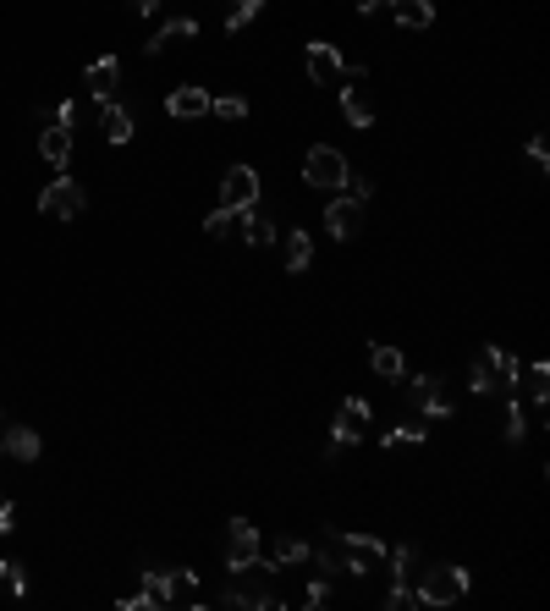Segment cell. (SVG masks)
Wrapping results in <instances>:
<instances>
[{"mask_svg": "<svg viewBox=\"0 0 550 611\" xmlns=\"http://www.w3.org/2000/svg\"><path fill=\"white\" fill-rule=\"evenodd\" d=\"M385 6H391V17L402 28H429L435 23V0H385Z\"/></svg>", "mask_w": 550, "mask_h": 611, "instance_id": "obj_20", "label": "cell"}, {"mask_svg": "<svg viewBox=\"0 0 550 611\" xmlns=\"http://www.w3.org/2000/svg\"><path fill=\"white\" fill-rule=\"evenodd\" d=\"M545 397H550V369L534 364V369H528V402H534V408H545Z\"/></svg>", "mask_w": 550, "mask_h": 611, "instance_id": "obj_31", "label": "cell"}, {"mask_svg": "<svg viewBox=\"0 0 550 611\" xmlns=\"http://www.w3.org/2000/svg\"><path fill=\"white\" fill-rule=\"evenodd\" d=\"M506 441H528V413L523 408H517V402H512V408H506Z\"/></svg>", "mask_w": 550, "mask_h": 611, "instance_id": "obj_33", "label": "cell"}, {"mask_svg": "<svg viewBox=\"0 0 550 611\" xmlns=\"http://www.w3.org/2000/svg\"><path fill=\"white\" fill-rule=\"evenodd\" d=\"M182 39H198V17H171V23H165V28H160V34H154L143 50H149V56H160L165 45H182Z\"/></svg>", "mask_w": 550, "mask_h": 611, "instance_id": "obj_21", "label": "cell"}, {"mask_svg": "<svg viewBox=\"0 0 550 611\" xmlns=\"http://www.w3.org/2000/svg\"><path fill=\"white\" fill-rule=\"evenodd\" d=\"M341 116H347L352 127H374V100H369V89H358V78L341 89Z\"/></svg>", "mask_w": 550, "mask_h": 611, "instance_id": "obj_18", "label": "cell"}, {"mask_svg": "<svg viewBox=\"0 0 550 611\" xmlns=\"http://www.w3.org/2000/svg\"><path fill=\"white\" fill-rule=\"evenodd\" d=\"M88 210V193L77 177H55L50 188L39 193V215L44 221H77V215Z\"/></svg>", "mask_w": 550, "mask_h": 611, "instance_id": "obj_5", "label": "cell"}, {"mask_svg": "<svg viewBox=\"0 0 550 611\" xmlns=\"http://www.w3.org/2000/svg\"><path fill=\"white\" fill-rule=\"evenodd\" d=\"M231 226H237V210H220V204H215V210H209V221H204V232L209 237H231Z\"/></svg>", "mask_w": 550, "mask_h": 611, "instance_id": "obj_32", "label": "cell"}, {"mask_svg": "<svg viewBox=\"0 0 550 611\" xmlns=\"http://www.w3.org/2000/svg\"><path fill=\"white\" fill-rule=\"evenodd\" d=\"M303 177L314 182V188H325V193H341V182L352 177V166H347V155H341V149L314 144V149L303 155Z\"/></svg>", "mask_w": 550, "mask_h": 611, "instance_id": "obj_6", "label": "cell"}, {"mask_svg": "<svg viewBox=\"0 0 550 611\" xmlns=\"http://www.w3.org/2000/svg\"><path fill=\"white\" fill-rule=\"evenodd\" d=\"M55 122H61V127H77V100H61V111H55Z\"/></svg>", "mask_w": 550, "mask_h": 611, "instance_id": "obj_39", "label": "cell"}, {"mask_svg": "<svg viewBox=\"0 0 550 611\" xmlns=\"http://www.w3.org/2000/svg\"><path fill=\"white\" fill-rule=\"evenodd\" d=\"M468 584H473V578L462 573L457 562H440V567H429V573L418 567V589H413V600H418V606H457V600L468 595Z\"/></svg>", "mask_w": 550, "mask_h": 611, "instance_id": "obj_3", "label": "cell"}, {"mask_svg": "<svg viewBox=\"0 0 550 611\" xmlns=\"http://www.w3.org/2000/svg\"><path fill=\"white\" fill-rule=\"evenodd\" d=\"M171 606H204V589H198L193 567H171Z\"/></svg>", "mask_w": 550, "mask_h": 611, "instance_id": "obj_24", "label": "cell"}, {"mask_svg": "<svg viewBox=\"0 0 550 611\" xmlns=\"http://www.w3.org/2000/svg\"><path fill=\"white\" fill-rule=\"evenodd\" d=\"M341 193H347V199H358V204H369L374 182H369V177H347V182H341Z\"/></svg>", "mask_w": 550, "mask_h": 611, "instance_id": "obj_37", "label": "cell"}, {"mask_svg": "<svg viewBox=\"0 0 550 611\" xmlns=\"http://www.w3.org/2000/svg\"><path fill=\"white\" fill-rule=\"evenodd\" d=\"M259 12H264V0H237V6L226 12V34H242V28H248Z\"/></svg>", "mask_w": 550, "mask_h": 611, "instance_id": "obj_29", "label": "cell"}, {"mask_svg": "<svg viewBox=\"0 0 550 611\" xmlns=\"http://www.w3.org/2000/svg\"><path fill=\"white\" fill-rule=\"evenodd\" d=\"M253 556H259V529L248 518H231L226 523V567H242Z\"/></svg>", "mask_w": 550, "mask_h": 611, "instance_id": "obj_11", "label": "cell"}, {"mask_svg": "<svg viewBox=\"0 0 550 611\" xmlns=\"http://www.w3.org/2000/svg\"><path fill=\"white\" fill-rule=\"evenodd\" d=\"M380 6H385V0H358V12H363V17H374Z\"/></svg>", "mask_w": 550, "mask_h": 611, "instance_id": "obj_41", "label": "cell"}, {"mask_svg": "<svg viewBox=\"0 0 550 611\" xmlns=\"http://www.w3.org/2000/svg\"><path fill=\"white\" fill-rule=\"evenodd\" d=\"M517 358L506 353V347H484V353H473V364H468V391L473 397H484V391H517Z\"/></svg>", "mask_w": 550, "mask_h": 611, "instance_id": "obj_2", "label": "cell"}, {"mask_svg": "<svg viewBox=\"0 0 550 611\" xmlns=\"http://www.w3.org/2000/svg\"><path fill=\"white\" fill-rule=\"evenodd\" d=\"M165 116H171V122H193V116H209V89H171V100H165Z\"/></svg>", "mask_w": 550, "mask_h": 611, "instance_id": "obj_15", "label": "cell"}, {"mask_svg": "<svg viewBox=\"0 0 550 611\" xmlns=\"http://www.w3.org/2000/svg\"><path fill=\"white\" fill-rule=\"evenodd\" d=\"M209 111H215L220 122H242V116H248V100H237V94H220V100H209Z\"/></svg>", "mask_w": 550, "mask_h": 611, "instance_id": "obj_30", "label": "cell"}, {"mask_svg": "<svg viewBox=\"0 0 550 611\" xmlns=\"http://www.w3.org/2000/svg\"><path fill=\"white\" fill-rule=\"evenodd\" d=\"M248 204H259V171L231 166L226 177H220V210H248Z\"/></svg>", "mask_w": 550, "mask_h": 611, "instance_id": "obj_9", "label": "cell"}, {"mask_svg": "<svg viewBox=\"0 0 550 611\" xmlns=\"http://www.w3.org/2000/svg\"><path fill=\"white\" fill-rule=\"evenodd\" d=\"M99 127H105L110 144H132V116L116 100H99Z\"/></svg>", "mask_w": 550, "mask_h": 611, "instance_id": "obj_22", "label": "cell"}, {"mask_svg": "<svg viewBox=\"0 0 550 611\" xmlns=\"http://www.w3.org/2000/svg\"><path fill=\"white\" fill-rule=\"evenodd\" d=\"M325 600H330V578H325V573H319V578H314V584H308V595H303V606H308V611H319V606H325Z\"/></svg>", "mask_w": 550, "mask_h": 611, "instance_id": "obj_36", "label": "cell"}, {"mask_svg": "<svg viewBox=\"0 0 550 611\" xmlns=\"http://www.w3.org/2000/svg\"><path fill=\"white\" fill-rule=\"evenodd\" d=\"M358 441H369V402H363V397H341L336 424H330V457H336L341 446H358Z\"/></svg>", "mask_w": 550, "mask_h": 611, "instance_id": "obj_7", "label": "cell"}, {"mask_svg": "<svg viewBox=\"0 0 550 611\" xmlns=\"http://www.w3.org/2000/svg\"><path fill=\"white\" fill-rule=\"evenodd\" d=\"M39 155H44V166H55V171H66V160H72V127H44L39 133Z\"/></svg>", "mask_w": 550, "mask_h": 611, "instance_id": "obj_16", "label": "cell"}, {"mask_svg": "<svg viewBox=\"0 0 550 611\" xmlns=\"http://www.w3.org/2000/svg\"><path fill=\"white\" fill-rule=\"evenodd\" d=\"M369 369L380 380H402L407 375V358L396 353V347H385V342H369Z\"/></svg>", "mask_w": 550, "mask_h": 611, "instance_id": "obj_23", "label": "cell"}, {"mask_svg": "<svg viewBox=\"0 0 550 611\" xmlns=\"http://www.w3.org/2000/svg\"><path fill=\"white\" fill-rule=\"evenodd\" d=\"M308 556H314V545H308V540H297V534H286V540H275L270 562H275V573H281V567H303Z\"/></svg>", "mask_w": 550, "mask_h": 611, "instance_id": "obj_25", "label": "cell"}, {"mask_svg": "<svg viewBox=\"0 0 550 611\" xmlns=\"http://www.w3.org/2000/svg\"><path fill=\"white\" fill-rule=\"evenodd\" d=\"M0 584H6L11 595H28V573H22L17 562H0Z\"/></svg>", "mask_w": 550, "mask_h": 611, "instance_id": "obj_34", "label": "cell"}, {"mask_svg": "<svg viewBox=\"0 0 550 611\" xmlns=\"http://www.w3.org/2000/svg\"><path fill=\"white\" fill-rule=\"evenodd\" d=\"M413 402L429 413V419H451V397H446V380L440 375H418L413 380Z\"/></svg>", "mask_w": 550, "mask_h": 611, "instance_id": "obj_12", "label": "cell"}, {"mask_svg": "<svg viewBox=\"0 0 550 611\" xmlns=\"http://www.w3.org/2000/svg\"><path fill=\"white\" fill-rule=\"evenodd\" d=\"M270 578H275V562H264V556H253V562H242V567H231V584H226V606H242V611H270V606H281V595L270 589Z\"/></svg>", "mask_w": 550, "mask_h": 611, "instance_id": "obj_1", "label": "cell"}, {"mask_svg": "<svg viewBox=\"0 0 550 611\" xmlns=\"http://www.w3.org/2000/svg\"><path fill=\"white\" fill-rule=\"evenodd\" d=\"M160 6H165V0H132V12H138V17H154Z\"/></svg>", "mask_w": 550, "mask_h": 611, "instance_id": "obj_40", "label": "cell"}, {"mask_svg": "<svg viewBox=\"0 0 550 611\" xmlns=\"http://www.w3.org/2000/svg\"><path fill=\"white\" fill-rule=\"evenodd\" d=\"M303 67H308V78L319 83V89H341V78H363V67L358 61H341L336 56V45H325V39H314V45L303 50Z\"/></svg>", "mask_w": 550, "mask_h": 611, "instance_id": "obj_4", "label": "cell"}, {"mask_svg": "<svg viewBox=\"0 0 550 611\" xmlns=\"http://www.w3.org/2000/svg\"><path fill=\"white\" fill-rule=\"evenodd\" d=\"M143 600L154 606H171V573H143Z\"/></svg>", "mask_w": 550, "mask_h": 611, "instance_id": "obj_28", "label": "cell"}, {"mask_svg": "<svg viewBox=\"0 0 550 611\" xmlns=\"http://www.w3.org/2000/svg\"><path fill=\"white\" fill-rule=\"evenodd\" d=\"M341 534V545H347V556H352V578H369L374 567H385V540H374V534H358V529H336Z\"/></svg>", "mask_w": 550, "mask_h": 611, "instance_id": "obj_8", "label": "cell"}, {"mask_svg": "<svg viewBox=\"0 0 550 611\" xmlns=\"http://www.w3.org/2000/svg\"><path fill=\"white\" fill-rule=\"evenodd\" d=\"M528 166H534V177H545V171H550V149H545V138H528Z\"/></svg>", "mask_w": 550, "mask_h": 611, "instance_id": "obj_35", "label": "cell"}, {"mask_svg": "<svg viewBox=\"0 0 550 611\" xmlns=\"http://www.w3.org/2000/svg\"><path fill=\"white\" fill-rule=\"evenodd\" d=\"M308 259H314V237H308V232H292V237H286V270H292V276H303Z\"/></svg>", "mask_w": 550, "mask_h": 611, "instance_id": "obj_26", "label": "cell"}, {"mask_svg": "<svg viewBox=\"0 0 550 611\" xmlns=\"http://www.w3.org/2000/svg\"><path fill=\"white\" fill-rule=\"evenodd\" d=\"M325 232L336 237V243H352V237L363 232V204L347 199V193H336V199L325 204Z\"/></svg>", "mask_w": 550, "mask_h": 611, "instance_id": "obj_10", "label": "cell"}, {"mask_svg": "<svg viewBox=\"0 0 550 611\" xmlns=\"http://www.w3.org/2000/svg\"><path fill=\"white\" fill-rule=\"evenodd\" d=\"M88 89H94V100H116V83H121V61L116 56H99L94 67H88Z\"/></svg>", "mask_w": 550, "mask_h": 611, "instance_id": "obj_17", "label": "cell"}, {"mask_svg": "<svg viewBox=\"0 0 550 611\" xmlns=\"http://www.w3.org/2000/svg\"><path fill=\"white\" fill-rule=\"evenodd\" d=\"M237 221H242V237H248L253 248H270V243H275V221L259 210V204H248V210H237Z\"/></svg>", "mask_w": 550, "mask_h": 611, "instance_id": "obj_19", "label": "cell"}, {"mask_svg": "<svg viewBox=\"0 0 550 611\" xmlns=\"http://www.w3.org/2000/svg\"><path fill=\"white\" fill-rule=\"evenodd\" d=\"M11 529H17V507H11L6 496H0V534H11Z\"/></svg>", "mask_w": 550, "mask_h": 611, "instance_id": "obj_38", "label": "cell"}, {"mask_svg": "<svg viewBox=\"0 0 550 611\" xmlns=\"http://www.w3.org/2000/svg\"><path fill=\"white\" fill-rule=\"evenodd\" d=\"M308 562H319V573H325V578H341V573L352 578V556H347V545H341V534H336V529H330L325 540H319V551L308 556Z\"/></svg>", "mask_w": 550, "mask_h": 611, "instance_id": "obj_13", "label": "cell"}, {"mask_svg": "<svg viewBox=\"0 0 550 611\" xmlns=\"http://www.w3.org/2000/svg\"><path fill=\"white\" fill-rule=\"evenodd\" d=\"M424 441H429V424L418 419V413H413V419H402L391 435H385V446H424Z\"/></svg>", "mask_w": 550, "mask_h": 611, "instance_id": "obj_27", "label": "cell"}, {"mask_svg": "<svg viewBox=\"0 0 550 611\" xmlns=\"http://www.w3.org/2000/svg\"><path fill=\"white\" fill-rule=\"evenodd\" d=\"M39 435L28 430V424H0V452L6 457H17V463H33V457H39Z\"/></svg>", "mask_w": 550, "mask_h": 611, "instance_id": "obj_14", "label": "cell"}]
</instances>
